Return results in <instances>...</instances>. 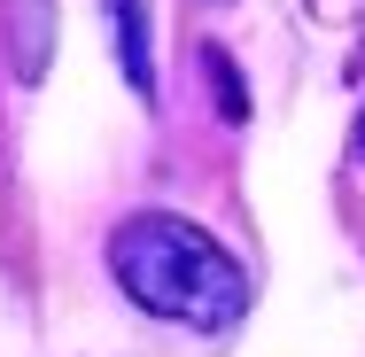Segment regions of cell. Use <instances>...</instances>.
Segmentation results:
<instances>
[{"label":"cell","mask_w":365,"mask_h":357,"mask_svg":"<svg viewBox=\"0 0 365 357\" xmlns=\"http://www.w3.org/2000/svg\"><path fill=\"white\" fill-rule=\"evenodd\" d=\"M358 155H365V117H358Z\"/></svg>","instance_id":"3957f363"},{"label":"cell","mask_w":365,"mask_h":357,"mask_svg":"<svg viewBox=\"0 0 365 357\" xmlns=\"http://www.w3.org/2000/svg\"><path fill=\"white\" fill-rule=\"evenodd\" d=\"M109 8V31H117V63H125V86L155 101V39H148V8L140 0H101Z\"/></svg>","instance_id":"7a4b0ae2"},{"label":"cell","mask_w":365,"mask_h":357,"mask_svg":"<svg viewBox=\"0 0 365 357\" xmlns=\"http://www.w3.org/2000/svg\"><path fill=\"white\" fill-rule=\"evenodd\" d=\"M109 272L117 287L171 319V326H195V334H225L241 311H249V272L233 264V249L210 241L195 217L179 210H140L109 233Z\"/></svg>","instance_id":"6da1fadb"}]
</instances>
